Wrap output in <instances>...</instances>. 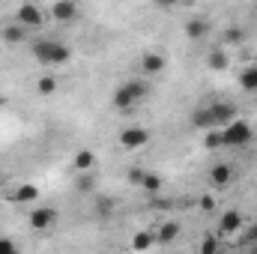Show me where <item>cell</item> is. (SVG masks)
Instances as JSON below:
<instances>
[{
	"instance_id": "cell-18",
	"label": "cell",
	"mask_w": 257,
	"mask_h": 254,
	"mask_svg": "<svg viewBox=\"0 0 257 254\" xmlns=\"http://www.w3.org/2000/svg\"><path fill=\"white\" fill-rule=\"evenodd\" d=\"M239 84H242L248 93H257V63H251V66H245V69H242Z\"/></svg>"
},
{
	"instance_id": "cell-20",
	"label": "cell",
	"mask_w": 257,
	"mask_h": 254,
	"mask_svg": "<svg viewBox=\"0 0 257 254\" xmlns=\"http://www.w3.org/2000/svg\"><path fill=\"white\" fill-rule=\"evenodd\" d=\"M36 90H39L42 96H51V93H57V78H54V75H42V78L36 81Z\"/></svg>"
},
{
	"instance_id": "cell-2",
	"label": "cell",
	"mask_w": 257,
	"mask_h": 254,
	"mask_svg": "<svg viewBox=\"0 0 257 254\" xmlns=\"http://www.w3.org/2000/svg\"><path fill=\"white\" fill-rule=\"evenodd\" d=\"M30 51L42 66H63L72 57V48L66 42H57V39H39V42H33Z\"/></svg>"
},
{
	"instance_id": "cell-17",
	"label": "cell",
	"mask_w": 257,
	"mask_h": 254,
	"mask_svg": "<svg viewBox=\"0 0 257 254\" xmlns=\"http://www.w3.org/2000/svg\"><path fill=\"white\" fill-rule=\"evenodd\" d=\"M93 165H96V156H93L90 150H78V153H75V168H78V174H90Z\"/></svg>"
},
{
	"instance_id": "cell-4",
	"label": "cell",
	"mask_w": 257,
	"mask_h": 254,
	"mask_svg": "<svg viewBox=\"0 0 257 254\" xmlns=\"http://www.w3.org/2000/svg\"><path fill=\"white\" fill-rule=\"evenodd\" d=\"M218 135H221V147H233L236 150V147H245L251 141V126L242 123V120H233L224 129H218Z\"/></svg>"
},
{
	"instance_id": "cell-23",
	"label": "cell",
	"mask_w": 257,
	"mask_h": 254,
	"mask_svg": "<svg viewBox=\"0 0 257 254\" xmlns=\"http://www.w3.org/2000/svg\"><path fill=\"white\" fill-rule=\"evenodd\" d=\"M239 42H242V30H236V27L224 30V45H221V48H227V45H239Z\"/></svg>"
},
{
	"instance_id": "cell-28",
	"label": "cell",
	"mask_w": 257,
	"mask_h": 254,
	"mask_svg": "<svg viewBox=\"0 0 257 254\" xmlns=\"http://www.w3.org/2000/svg\"><path fill=\"white\" fill-rule=\"evenodd\" d=\"M128 183H132V186H141V183H144V171H141V168H132V171H128Z\"/></svg>"
},
{
	"instance_id": "cell-26",
	"label": "cell",
	"mask_w": 257,
	"mask_h": 254,
	"mask_svg": "<svg viewBox=\"0 0 257 254\" xmlns=\"http://www.w3.org/2000/svg\"><path fill=\"white\" fill-rule=\"evenodd\" d=\"M0 254H18L15 239H9V236H0Z\"/></svg>"
},
{
	"instance_id": "cell-27",
	"label": "cell",
	"mask_w": 257,
	"mask_h": 254,
	"mask_svg": "<svg viewBox=\"0 0 257 254\" xmlns=\"http://www.w3.org/2000/svg\"><path fill=\"white\" fill-rule=\"evenodd\" d=\"M221 147V135L218 132H209L206 135V150H218Z\"/></svg>"
},
{
	"instance_id": "cell-31",
	"label": "cell",
	"mask_w": 257,
	"mask_h": 254,
	"mask_svg": "<svg viewBox=\"0 0 257 254\" xmlns=\"http://www.w3.org/2000/svg\"><path fill=\"white\" fill-rule=\"evenodd\" d=\"M3 105H6V99H3V93H0V108H3Z\"/></svg>"
},
{
	"instance_id": "cell-19",
	"label": "cell",
	"mask_w": 257,
	"mask_h": 254,
	"mask_svg": "<svg viewBox=\"0 0 257 254\" xmlns=\"http://www.w3.org/2000/svg\"><path fill=\"white\" fill-rule=\"evenodd\" d=\"M153 242H156V233H150V230H138L135 239H132V248H135V251H147V248H153Z\"/></svg>"
},
{
	"instance_id": "cell-13",
	"label": "cell",
	"mask_w": 257,
	"mask_h": 254,
	"mask_svg": "<svg viewBox=\"0 0 257 254\" xmlns=\"http://www.w3.org/2000/svg\"><path fill=\"white\" fill-rule=\"evenodd\" d=\"M0 36H3V42L18 45V42H24V39H27V27H21V24H6Z\"/></svg>"
},
{
	"instance_id": "cell-11",
	"label": "cell",
	"mask_w": 257,
	"mask_h": 254,
	"mask_svg": "<svg viewBox=\"0 0 257 254\" xmlns=\"http://www.w3.org/2000/svg\"><path fill=\"white\" fill-rule=\"evenodd\" d=\"M177 236H180V224H177V221H165V224L156 230V242H159V245H171Z\"/></svg>"
},
{
	"instance_id": "cell-12",
	"label": "cell",
	"mask_w": 257,
	"mask_h": 254,
	"mask_svg": "<svg viewBox=\"0 0 257 254\" xmlns=\"http://www.w3.org/2000/svg\"><path fill=\"white\" fill-rule=\"evenodd\" d=\"M51 15H54L57 21H72V18L78 15V6L69 3V0H57V3L51 6Z\"/></svg>"
},
{
	"instance_id": "cell-30",
	"label": "cell",
	"mask_w": 257,
	"mask_h": 254,
	"mask_svg": "<svg viewBox=\"0 0 257 254\" xmlns=\"http://www.w3.org/2000/svg\"><path fill=\"white\" fill-rule=\"evenodd\" d=\"M200 206H203V209H212V197H209V194H206V197H200Z\"/></svg>"
},
{
	"instance_id": "cell-16",
	"label": "cell",
	"mask_w": 257,
	"mask_h": 254,
	"mask_svg": "<svg viewBox=\"0 0 257 254\" xmlns=\"http://www.w3.org/2000/svg\"><path fill=\"white\" fill-rule=\"evenodd\" d=\"M209 33V21L206 18H192L189 24H186V36L189 39H203Z\"/></svg>"
},
{
	"instance_id": "cell-10",
	"label": "cell",
	"mask_w": 257,
	"mask_h": 254,
	"mask_svg": "<svg viewBox=\"0 0 257 254\" xmlns=\"http://www.w3.org/2000/svg\"><path fill=\"white\" fill-rule=\"evenodd\" d=\"M206 66H209L212 72H224V69L230 66V54H227V48H212V51L206 54Z\"/></svg>"
},
{
	"instance_id": "cell-14",
	"label": "cell",
	"mask_w": 257,
	"mask_h": 254,
	"mask_svg": "<svg viewBox=\"0 0 257 254\" xmlns=\"http://www.w3.org/2000/svg\"><path fill=\"white\" fill-rule=\"evenodd\" d=\"M36 197H39V189L33 183H24V186H18V189L12 191V200L15 203H33Z\"/></svg>"
},
{
	"instance_id": "cell-21",
	"label": "cell",
	"mask_w": 257,
	"mask_h": 254,
	"mask_svg": "<svg viewBox=\"0 0 257 254\" xmlns=\"http://www.w3.org/2000/svg\"><path fill=\"white\" fill-rule=\"evenodd\" d=\"M197 254H218V236H215V233L203 236V239H200V248H197Z\"/></svg>"
},
{
	"instance_id": "cell-25",
	"label": "cell",
	"mask_w": 257,
	"mask_h": 254,
	"mask_svg": "<svg viewBox=\"0 0 257 254\" xmlns=\"http://www.w3.org/2000/svg\"><path fill=\"white\" fill-rule=\"evenodd\" d=\"M78 189L81 191H93L96 189V180H93L90 174H78Z\"/></svg>"
},
{
	"instance_id": "cell-24",
	"label": "cell",
	"mask_w": 257,
	"mask_h": 254,
	"mask_svg": "<svg viewBox=\"0 0 257 254\" xmlns=\"http://www.w3.org/2000/svg\"><path fill=\"white\" fill-rule=\"evenodd\" d=\"M242 245H257V224H248L245 230H242V239H239Z\"/></svg>"
},
{
	"instance_id": "cell-5",
	"label": "cell",
	"mask_w": 257,
	"mask_h": 254,
	"mask_svg": "<svg viewBox=\"0 0 257 254\" xmlns=\"http://www.w3.org/2000/svg\"><path fill=\"white\" fill-rule=\"evenodd\" d=\"M150 129H144V126H128L120 132V147L123 150H141V147H147L150 144Z\"/></svg>"
},
{
	"instance_id": "cell-1",
	"label": "cell",
	"mask_w": 257,
	"mask_h": 254,
	"mask_svg": "<svg viewBox=\"0 0 257 254\" xmlns=\"http://www.w3.org/2000/svg\"><path fill=\"white\" fill-rule=\"evenodd\" d=\"M236 120V105L233 102H212L206 108H197L192 114V123L197 129H224Z\"/></svg>"
},
{
	"instance_id": "cell-6",
	"label": "cell",
	"mask_w": 257,
	"mask_h": 254,
	"mask_svg": "<svg viewBox=\"0 0 257 254\" xmlns=\"http://www.w3.org/2000/svg\"><path fill=\"white\" fill-rule=\"evenodd\" d=\"M27 221H30L33 230H48L57 221V209L54 206H33L30 215H27Z\"/></svg>"
},
{
	"instance_id": "cell-3",
	"label": "cell",
	"mask_w": 257,
	"mask_h": 254,
	"mask_svg": "<svg viewBox=\"0 0 257 254\" xmlns=\"http://www.w3.org/2000/svg\"><path fill=\"white\" fill-rule=\"evenodd\" d=\"M147 93H150L147 81H141V78H132V81H123V84L114 90L111 102H114V108L128 111V108H135L138 102H144V99H147Z\"/></svg>"
},
{
	"instance_id": "cell-8",
	"label": "cell",
	"mask_w": 257,
	"mask_h": 254,
	"mask_svg": "<svg viewBox=\"0 0 257 254\" xmlns=\"http://www.w3.org/2000/svg\"><path fill=\"white\" fill-rule=\"evenodd\" d=\"M15 18H18L21 27H39V24L45 21V18H42V9H39L36 3H21L18 12H15Z\"/></svg>"
},
{
	"instance_id": "cell-22",
	"label": "cell",
	"mask_w": 257,
	"mask_h": 254,
	"mask_svg": "<svg viewBox=\"0 0 257 254\" xmlns=\"http://www.w3.org/2000/svg\"><path fill=\"white\" fill-rule=\"evenodd\" d=\"M141 189L147 191V194H156V191L162 189V177H156V174H144V183H141Z\"/></svg>"
},
{
	"instance_id": "cell-29",
	"label": "cell",
	"mask_w": 257,
	"mask_h": 254,
	"mask_svg": "<svg viewBox=\"0 0 257 254\" xmlns=\"http://www.w3.org/2000/svg\"><path fill=\"white\" fill-rule=\"evenodd\" d=\"M111 206H114L111 200H99V212H111Z\"/></svg>"
},
{
	"instance_id": "cell-7",
	"label": "cell",
	"mask_w": 257,
	"mask_h": 254,
	"mask_svg": "<svg viewBox=\"0 0 257 254\" xmlns=\"http://www.w3.org/2000/svg\"><path fill=\"white\" fill-rule=\"evenodd\" d=\"M242 227H245V218H242L239 209H224V215L218 218V230H221L224 236H233V233H239Z\"/></svg>"
},
{
	"instance_id": "cell-9",
	"label": "cell",
	"mask_w": 257,
	"mask_h": 254,
	"mask_svg": "<svg viewBox=\"0 0 257 254\" xmlns=\"http://www.w3.org/2000/svg\"><path fill=\"white\" fill-rule=\"evenodd\" d=\"M141 72H144L147 78H153V75L165 72V57H162L159 51H147V54L141 57Z\"/></svg>"
},
{
	"instance_id": "cell-15",
	"label": "cell",
	"mask_w": 257,
	"mask_h": 254,
	"mask_svg": "<svg viewBox=\"0 0 257 254\" xmlns=\"http://www.w3.org/2000/svg\"><path fill=\"white\" fill-rule=\"evenodd\" d=\"M209 180H212V186H227L233 180V168L230 165H215L209 171Z\"/></svg>"
}]
</instances>
